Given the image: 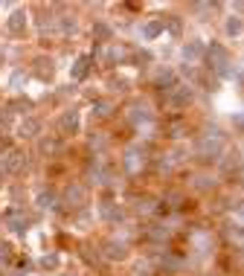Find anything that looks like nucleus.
Masks as SVG:
<instances>
[{"instance_id":"ddd939ff","label":"nucleus","mask_w":244,"mask_h":276,"mask_svg":"<svg viewBox=\"0 0 244 276\" xmlns=\"http://www.w3.org/2000/svg\"><path fill=\"white\" fill-rule=\"evenodd\" d=\"M41 207H52V195H50V192H44V195H41Z\"/></svg>"},{"instance_id":"f257e3e1","label":"nucleus","mask_w":244,"mask_h":276,"mask_svg":"<svg viewBox=\"0 0 244 276\" xmlns=\"http://www.w3.org/2000/svg\"><path fill=\"white\" fill-rule=\"evenodd\" d=\"M64 198H67V204H73V207H82L85 204V189L79 186V183H73V186H67V192H64Z\"/></svg>"},{"instance_id":"7ed1b4c3","label":"nucleus","mask_w":244,"mask_h":276,"mask_svg":"<svg viewBox=\"0 0 244 276\" xmlns=\"http://www.w3.org/2000/svg\"><path fill=\"white\" fill-rule=\"evenodd\" d=\"M76 128H79V114H76V111H67V114L61 117V131H70V134H73Z\"/></svg>"},{"instance_id":"0eeeda50","label":"nucleus","mask_w":244,"mask_h":276,"mask_svg":"<svg viewBox=\"0 0 244 276\" xmlns=\"http://www.w3.org/2000/svg\"><path fill=\"white\" fill-rule=\"evenodd\" d=\"M189 102H192V90L189 87H180L177 96H174V105H189Z\"/></svg>"},{"instance_id":"423d86ee","label":"nucleus","mask_w":244,"mask_h":276,"mask_svg":"<svg viewBox=\"0 0 244 276\" xmlns=\"http://www.w3.org/2000/svg\"><path fill=\"white\" fill-rule=\"evenodd\" d=\"M35 64H38V76H41V79H52V61L50 58H38V61H35Z\"/></svg>"},{"instance_id":"1a4fd4ad","label":"nucleus","mask_w":244,"mask_h":276,"mask_svg":"<svg viewBox=\"0 0 244 276\" xmlns=\"http://www.w3.org/2000/svg\"><path fill=\"white\" fill-rule=\"evenodd\" d=\"M160 29H163V20H154V23H148V26H145V38H154Z\"/></svg>"},{"instance_id":"20e7f679","label":"nucleus","mask_w":244,"mask_h":276,"mask_svg":"<svg viewBox=\"0 0 244 276\" xmlns=\"http://www.w3.org/2000/svg\"><path fill=\"white\" fill-rule=\"evenodd\" d=\"M23 26H26V15H23V12H15V15L9 17V29H12L15 35L23 32Z\"/></svg>"},{"instance_id":"39448f33","label":"nucleus","mask_w":244,"mask_h":276,"mask_svg":"<svg viewBox=\"0 0 244 276\" xmlns=\"http://www.w3.org/2000/svg\"><path fill=\"white\" fill-rule=\"evenodd\" d=\"M38 128H41V122L38 120H23L20 122V134H23V137H35Z\"/></svg>"},{"instance_id":"9b49d317","label":"nucleus","mask_w":244,"mask_h":276,"mask_svg":"<svg viewBox=\"0 0 244 276\" xmlns=\"http://www.w3.org/2000/svg\"><path fill=\"white\" fill-rule=\"evenodd\" d=\"M87 64H90V58H79V64H76V79H82L87 73Z\"/></svg>"},{"instance_id":"4468645a","label":"nucleus","mask_w":244,"mask_h":276,"mask_svg":"<svg viewBox=\"0 0 244 276\" xmlns=\"http://www.w3.org/2000/svg\"><path fill=\"white\" fill-rule=\"evenodd\" d=\"M55 265H58V256H47L44 259V268H55Z\"/></svg>"},{"instance_id":"f8f14e48","label":"nucleus","mask_w":244,"mask_h":276,"mask_svg":"<svg viewBox=\"0 0 244 276\" xmlns=\"http://www.w3.org/2000/svg\"><path fill=\"white\" fill-rule=\"evenodd\" d=\"M93 35H96V38H111V29H108L105 23H96V26H93Z\"/></svg>"},{"instance_id":"6e6552de","label":"nucleus","mask_w":244,"mask_h":276,"mask_svg":"<svg viewBox=\"0 0 244 276\" xmlns=\"http://www.w3.org/2000/svg\"><path fill=\"white\" fill-rule=\"evenodd\" d=\"M201 52H204V47H201L198 41H192L189 47H183V55H186V58H198Z\"/></svg>"},{"instance_id":"f03ea898","label":"nucleus","mask_w":244,"mask_h":276,"mask_svg":"<svg viewBox=\"0 0 244 276\" xmlns=\"http://www.w3.org/2000/svg\"><path fill=\"white\" fill-rule=\"evenodd\" d=\"M105 256H108V259H125V244L108 242L105 244Z\"/></svg>"},{"instance_id":"9d476101","label":"nucleus","mask_w":244,"mask_h":276,"mask_svg":"<svg viewBox=\"0 0 244 276\" xmlns=\"http://www.w3.org/2000/svg\"><path fill=\"white\" fill-rule=\"evenodd\" d=\"M239 29H242V20H239V17H230V20H227V32L239 35Z\"/></svg>"},{"instance_id":"2eb2a0df","label":"nucleus","mask_w":244,"mask_h":276,"mask_svg":"<svg viewBox=\"0 0 244 276\" xmlns=\"http://www.w3.org/2000/svg\"><path fill=\"white\" fill-rule=\"evenodd\" d=\"M137 276H148V274H145V271H137Z\"/></svg>"}]
</instances>
